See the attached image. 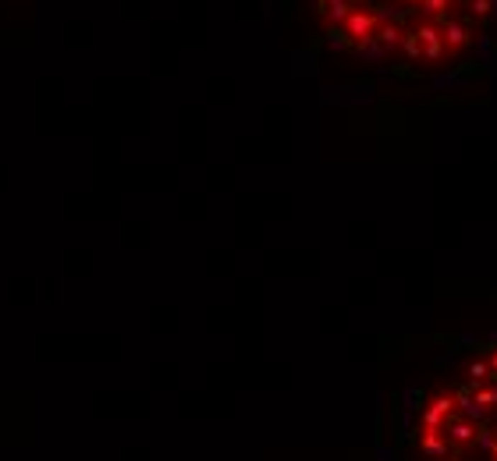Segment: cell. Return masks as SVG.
Instances as JSON below:
<instances>
[{
    "label": "cell",
    "mask_w": 497,
    "mask_h": 461,
    "mask_svg": "<svg viewBox=\"0 0 497 461\" xmlns=\"http://www.w3.org/2000/svg\"><path fill=\"white\" fill-rule=\"evenodd\" d=\"M451 415H455V397H447V394L430 397L426 401V412H423V429H440Z\"/></svg>",
    "instance_id": "1"
},
{
    "label": "cell",
    "mask_w": 497,
    "mask_h": 461,
    "mask_svg": "<svg viewBox=\"0 0 497 461\" xmlns=\"http://www.w3.org/2000/svg\"><path fill=\"white\" fill-rule=\"evenodd\" d=\"M476 426L469 422V419H447V440L451 443H458V447H469L472 440H476Z\"/></svg>",
    "instance_id": "2"
},
{
    "label": "cell",
    "mask_w": 497,
    "mask_h": 461,
    "mask_svg": "<svg viewBox=\"0 0 497 461\" xmlns=\"http://www.w3.org/2000/svg\"><path fill=\"white\" fill-rule=\"evenodd\" d=\"M419 450H423L426 457H444V454H447V440L440 436V429H423Z\"/></svg>",
    "instance_id": "3"
},
{
    "label": "cell",
    "mask_w": 497,
    "mask_h": 461,
    "mask_svg": "<svg viewBox=\"0 0 497 461\" xmlns=\"http://www.w3.org/2000/svg\"><path fill=\"white\" fill-rule=\"evenodd\" d=\"M472 401L486 412H497V387H476L472 390Z\"/></svg>",
    "instance_id": "4"
},
{
    "label": "cell",
    "mask_w": 497,
    "mask_h": 461,
    "mask_svg": "<svg viewBox=\"0 0 497 461\" xmlns=\"http://www.w3.org/2000/svg\"><path fill=\"white\" fill-rule=\"evenodd\" d=\"M476 447H479L483 454H493V447H497V436H493V429H483V433H476Z\"/></svg>",
    "instance_id": "5"
},
{
    "label": "cell",
    "mask_w": 497,
    "mask_h": 461,
    "mask_svg": "<svg viewBox=\"0 0 497 461\" xmlns=\"http://www.w3.org/2000/svg\"><path fill=\"white\" fill-rule=\"evenodd\" d=\"M469 376H472V383H483L490 376V362H472L469 366Z\"/></svg>",
    "instance_id": "6"
},
{
    "label": "cell",
    "mask_w": 497,
    "mask_h": 461,
    "mask_svg": "<svg viewBox=\"0 0 497 461\" xmlns=\"http://www.w3.org/2000/svg\"><path fill=\"white\" fill-rule=\"evenodd\" d=\"M493 461H497V447H493Z\"/></svg>",
    "instance_id": "7"
}]
</instances>
